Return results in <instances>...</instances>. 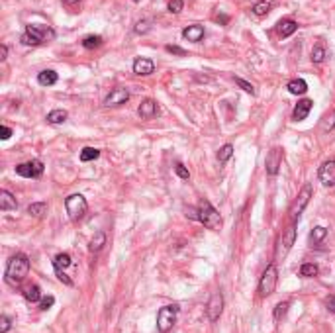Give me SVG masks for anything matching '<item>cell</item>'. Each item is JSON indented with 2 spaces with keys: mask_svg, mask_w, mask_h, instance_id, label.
Returning a JSON list of instances; mask_svg holds the SVG:
<instances>
[{
  "mask_svg": "<svg viewBox=\"0 0 335 333\" xmlns=\"http://www.w3.org/2000/svg\"><path fill=\"white\" fill-rule=\"evenodd\" d=\"M30 273V259L24 255V253H18L14 255L10 261H8V267H6V281L10 284H20L28 277Z\"/></svg>",
  "mask_w": 335,
  "mask_h": 333,
  "instance_id": "cell-1",
  "label": "cell"
},
{
  "mask_svg": "<svg viewBox=\"0 0 335 333\" xmlns=\"http://www.w3.org/2000/svg\"><path fill=\"white\" fill-rule=\"evenodd\" d=\"M198 220L208 229H214V231H218V229L222 228V224H224L220 212L216 210L208 200H202V202L198 204Z\"/></svg>",
  "mask_w": 335,
  "mask_h": 333,
  "instance_id": "cell-2",
  "label": "cell"
},
{
  "mask_svg": "<svg viewBox=\"0 0 335 333\" xmlns=\"http://www.w3.org/2000/svg\"><path fill=\"white\" fill-rule=\"evenodd\" d=\"M65 208H67V214L73 222H79L88 210L87 198L83 194H71L69 198L65 200Z\"/></svg>",
  "mask_w": 335,
  "mask_h": 333,
  "instance_id": "cell-3",
  "label": "cell"
},
{
  "mask_svg": "<svg viewBox=\"0 0 335 333\" xmlns=\"http://www.w3.org/2000/svg\"><path fill=\"white\" fill-rule=\"evenodd\" d=\"M55 34H53L51 30H45V28H37V26H28L26 28V34L20 37V41L24 43V45H39V43H43L45 39H53Z\"/></svg>",
  "mask_w": 335,
  "mask_h": 333,
  "instance_id": "cell-4",
  "label": "cell"
},
{
  "mask_svg": "<svg viewBox=\"0 0 335 333\" xmlns=\"http://www.w3.org/2000/svg\"><path fill=\"white\" fill-rule=\"evenodd\" d=\"M277 282H279V269H277L275 264H269V267L264 269L261 281H259V294H261L263 298L271 296V294L275 292V288H277Z\"/></svg>",
  "mask_w": 335,
  "mask_h": 333,
  "instance_id": "cell-5",
  "label": "cell"
},
{
  "mask_svg": "<svg viewBox=\"0 0 335 333\" xmlns=\"http://www.w3.org/2000/svg\"><path fill=\"white\" fill-rule=\"evenodd\" d=\"M178 306H163L157 314V329L161 333H169L176 323Z\"/></svg>",
  "mask_w": 335,
  "mask_h": 333,
  "instance_id": "cell-6",
  "label": "cell"
},
{
  "mask_svg": "<svg viewBox=\"0 0 335 333\" xmlns=\"http://www.w3.org/2000/svg\"><path fill=\"white\" fill-rule=\"evenodd\" d=\"M310 198H312V184H306L302 190H300V194L296 196V200H294V204L290 206V218H292V222H296V220H300V216H302V212H304V208L308 206V202H310Z\"/></svg>",
  "mask_w": 335,
  "mask_h": 333,
  "instance_id": "cell-7",
  "label": "cell"
},
{
  "mask_svg": "<svg viewBox=\"0 0 335 333\" xmlns=\"http://www.w3.org/2000/svg\"><path fill=\"white\" fill-rule=\"evenodd\" d=\"M294 241H296V228H294V226H288V228L284 229L281 241H279V247H277V259H279V261L288 255V251L292 249Z\"/></svg>",
  "mask_w": 335,
  "mask_h": 333,
  "instance_id": "cell-8",
  "label": "cell"
},
{
  "mask_svg": "<svg viewBox=\"0 0 335 333\" xmlns=\"http://www.w3.org/2000/svg\"><path fill=\"white\" fill-rule=\"evenodd\" d=\"M16 173L24 178H37L43 173V163L41 161H28L16 167Z\"/></svg>",
  "mask_w": 335,
  "mask_h": 333,
  "instance_id": "cell-9",
  "label": "cell"
},
{
  "mask_svg": "<svg viewBox=\"0 0 335 333\" xmlns=\"http://www.w3.org/2000/svg\"><path fill=\"white\" fill-rule=\"evenodd\" d=\"M206 312H208V319L210 321H218L222 312H224V296L220 292H214L210 296V302L206 306Z\"/></svg>",
  "mask_w": 335,
  "mask_h": 333,
  "instance_id": "cell-10",
  "label": "cell"
},
{
  "mask_svg": "<svg viewBox=\"0 0 335 333\" xmlns=\"http://www.w3.org/2000/svg\"><path fill=\"white\" fill-rule=\"evenodd\" d=\"M281 165H282V149H281V147H275V149H271V151H269L266 161H264L266 173H269L271 176H275L277 173H279Z\"/></svg>",
  "mask_w": 335,
  "mask_h": 333,
  "instance_id": "cell-11",
  "label": "cell"
},
{
  "mask_svg": "<svg viewBox=\"0 0 335 333\" xmlns=\"http://www.w3.org/2000/svg\"><path fill=\"white\" fill-rule=\"evenodd\" d=\"M127 98H129V90L123 87H118V88H112L110 90V94L104 98V106L106 108H110V106H120L123 102H127Z\"/></svg>",
  "mask_w": 335,
  "mask_h": 333,
  "instance_id": "cell-12",
  "label": "cell"
},
{
  "mask_svg": "<svg viewBox=\"0 0 335 333\" xmlns=\"http://www.w3.org/2000/svg\"><path fill=\"white\" fill-rule=\"evenodd\" d=\"M319 180L323 186H335V161H325L319 167Z\"/></svg>",
  "mask_w": 335,
  "mask_h": 333,
  "instance_id": "cell-13",
  "label": "cell"
},
{
  "mask_svg": "<svg viewBox=\"0 0 335 333\" xmlns=\"http://www.w3.org/2000/svg\"><path fill=\"white\" fill-rule=\"evenodd\" d=\"M153 71H155V63L147 57H138L133 61V73L140 75V77H149Z\"/></svg>",
  "mask_w": 335,
  "mask_h": 333,
  "instance_id": "cell-14",
  "label": "cell"
},
{
  "mask_svg": "<svg viewBox=\"0 0 335 333\" xmlns=\"http://www.w3.org/2000/svg\"><path fill=\"white\" fill-rule=\"evenodd\" d=\"M138 114H140L143 120H151V118H155L159 114V106L155 100H151V98H147V100H143L138 108Z\"/></svg>",
  "mask_w": 335,
  "mask_h": 333,
  "instance_id": "cell-15",
  "label": "cell"
},
{
  "mask_svg": "<svg viewBox=\"0 0 335 333\" xmlns=\"http://www.w3.org/2000/svg\"><path fill=\"white\" fill-rule=\"evenodd\" d=\"M204 34H206L204 26H200V24H192V26H188V28L182 30V37L188 39V41H192V43H200L204 39Z\"/></svg>",
  "mask_w": 335,
  "mask_h": 333,
  "instance_id": "cell-16",
  "label": "cell"
},
{
  "mask_svg": "<svg viewBox=\"0 0 335 333\" xmlns=\"http://www.w3.org/2000/svg\"><path fill=\"white\" fill-rule=\"evenodd\" d=\"M312 106H314V102H312L310 98L300 100L298 104H296V108H294V112H292V118H294L296 122L306 120V118H308V114H310V110H312Z\"/></svg>",
  "mask_w": 335,
  "mask_h": 333,
  "instance_id": "cell-17",
  "label": "cell"
},
{
  "mask_svg": "<svg viewBox=\"0 0 335 333\" xmlns=\"http://www.w3.org/2000/svg\"><path fill=\"white\" fill-rule=\"evenodd\" d=\"M16 208H18L16 198L8 190H0V210L8 212V210H16Z\"/></svg>",
  "mask_w": 335,
  "mask_h": 333,
  "instance_id": "cell-18",
  "label": "cell"
},
{
  "mask_svg": "<svg viewBox=\"0 0 335 333\" xmlns=\"http://www.w3.org/2000/svg\"><path fill=\"white\" fill-rule=\"evenodd\" d=\"M296 30H298V24L294 20H290V18L279 22V34H281V37H288V35L294 34Z\"/></svg>",
  "mask_w": 335,
  "mask_h": 333,
  "instance_id": "cell-19",
  "label": "cell"
},
{
  "mask_svg": "<svg viewBox=\"0 0 335 333\" xmlns=\"http://www.w3.org/2000/svg\"><path fill=\"white\" fill-rule=\"evenodd\" d=\"M335 127V110H329V112H325L323 116H321V120H319V129L321 131H331Z\"/></svg>",
  "mask_w": 335,
  "mask_h": 333,
  "instance_id": "cell-20",
  "label": "cell"
},
{
  "mask_svg": "<svg viewBox=\"0 0 335 333\" xmlns=\"http://www.w3.org/2000/svg\"><path fill=\"white\" fill-rule=\"evenodd\" d=\"M37 83H39L41 87H51V85L57 83V73L51 71V69L41 71V73L37 75Z\"/></svg>",
  "mask_w": 335,
  "mask_h": 333,
  "instance_id": "cell-21",
  "label": "cell"
},
{
  "mask_svg": "<svg viewBox=\"0 0 335 333\" xmlns=\"http://www.w3.org/2000/svg\"><path fill=\"white\" fill-rule=\"evenodd\" d=\"M308 90V83L304 79H292L288 83V92L290 94H304Z\"/></svg>",
  "mask_w": 335,
  "mask_h": 333,
  "instance_id": "cell-22",
  "label": "cell"
},
{
  "mask_svg": "<svg viewBox=\"0 0 335 333\" xmlns=\"http://www.w3.org/2000/svg\"><path fill=\"white\" fill-rule=\"evenodd\" d=\"M273 8V0H259L255 6H253V14L255 16H266Z\"/></svg>",
  "mask_w": 335,
  "mask_h": 333,
  "instance_id": "cell-23",
  "label": "cell"
},
{
  "mask_svg": "<svg viewBox=\"0 0 335 333\" xmlns=\"http://www.w3.org/2000/svg\"><path fill=\"white\" fill-rule=\"evenodd\" d=\"M104 245H106V235H104V231H98V233H96V235H94V237L90 239V245H88V249L96 253V251H100V249H102Z\"/></svg>",
  "mask_w": 335,
  "mask_h": 333,
  "instance_id": "cell-24",
  "label": "cell"
},
{
  "mask_svg": "<svg viewBox=\"0 0 335 333\" xmlns=\"http://www.w3.org/2000/svg\"><path fill=\"white\" fill-rule=\"evenodd\" d=\"M325 235H327V229L321 228V226H317V228H314L312 229V233H310V243H312V245L321 243V241L325 239Z\"/></svg>",
  "mask_w": 335,
  "mask_h": 333,
  "instance_id": "cell-25",
  "label": "cell"
},
{
  "mask_svg": "<svg viewBox=\"0 0 335 333\" xmlns=\"http://www.w3.org/2000/svg\"><path fill=\"white\" fill-rule=\"evenodd\" d=\"M24 296H26V300L28 302H39L41 300V290H39V286L37 284H32V286H28L26 288V292H24Z\"/></svg>",
  "mask_w": 335,
  "mask_h": 333,
  "instance_id": "cell-26",
  "label": "cell"
},
{
  "mask_svg": "<svg viewBox=\"0 0 335 333\" xmlns=\"http://www.w3.org/2000/svg\"><path fill=\"white\" fill-rule=\"evenodd\" d=\"M67 110H53V112H49L47 114V122L49 123H63L65 120H67Z\"/></svg>",
  "mask_w": 335,
  "mask_h": 333,
  "instance_id": "cell-27",
  "label": "cell"
},
{
  "mask_svg": "<svg viewBox=\"0 0 335 333\" xmlns=\"http://www.w3.org/2000/svg\"><path fill=\"white\" fill-rule=\"evenodd\" d=\"M98 157H100V151L94 149V147H85V149L81 151V161H83V163L94 161V159H98Z\"/></svg>",
  "mask_w": 335,
  "mask_h": 333,
  "instance_id": "cell-28",
  "label": "cell"
},
{
  "mask_svg": "<svg viewBox=\"0 0 335 333\" xmlns=\"http://www.w3.org/2000/svg\"><path fill=\"white\" fill-rule=\"evenodd\" d=\"M317 273H319V269H317V264H314V263H306L300 267V277L310 279V277H316Z\"/></svg>",
  "mask_w": 335,
  "mask_h": 333,
  "instance_id": "cell-29",
  "label": "cell"
},
{
  "mask_svg": "<svg viewBox=\"0 0 335 333\" xmlns=\"http://www.w3.org/2000/svg\"><path fill=\"white\" fill-rule=\"evenodd\" d=\"M69 264H71L69 253H59V255L53 259V267H55V269H67Z\"/></svg>",
  "mask_w": 335,
  "mask_h": 333,
  "instance_id": "cell-30",
  "label": "cell"
},
{
  "mask_svg": "<svg viewBox=\"0 0 335 333\" xmlns=\"http://www.w3.org/2000/svg\"><path fill=\"white\" fill-rule=\"evenodd\" d=\"M102 45V37L100 35H87L83 39V47L87 49H94V47H100Z\"/></svg>",
  "mask_w": 335,
  "mask_h": 333,
  "instance_id": "cell-31",
  "label": "cell"
},
{
  "mask_svg": "<svg viewBox=\"0 0 335 333\" xmlns=\"http://www.w3.org/2000/svg\"><path fill=\"white\" fill-rule=\"evenodd\" d=\"M45 212H47V204L45 202H35V204H32L28 208V214H32L34 218H41Z\"/></svg>",
  "mask_w": 335,
  "mask_h": 333,
  "instance_id": "cell-32",
  "label": "cell"
},
{
  "mask_svg": "<svg viewBox=\"0 0 335 333\" xmlns=\"http://www.w3.org/2000/svg\"><path fill=\"white\" fill-rule=\"evenodd\" d=\"M325 59V47H323V43H317L316 47L312 49V61L314 63H321Z\"/></svg>",
  "mask_w": 335,
  "mask_h": 333,
  "instance_id": "cell-33",
  "label": "cell"
},
{
  "mask_svg": "<svg viewBox=\"0 0 335 333\" xmlns=\"http://www.w3.org/2000/svg\"><path fill=\"white\" fill-rule=\"evenodd\" d=\"M233 155V145H224L220 151H218V159H220V163H226V161H229V157Z\"/></svg>",
  "mask_w": 335,
  "mask_h": 333,
  "instance_id": "cell-34",
  "label": "cell"
},
{
  "mask_svg": "<svg viewBox=\"0 0 335 333\" xmlns=\"http://www.w3.org/2000/svg\"><path fill=\"white\" fill-rule=\"evenodd\" d=\"M288 306H290L288 302H281V304L275 308V319H277V321H281L282 317L286 316V312H288Z\"/></svg>",
  "mask_w": 335,
  "mask_h": 333,
  "instance_id": "cell-35",
  "label": "cell"
},
{
  "mask_svg": "<svg viewBox=\"0 0 335 333\" xmlns=\"http://www.w3.org/2000/svg\"><path fill=\"white\" fill-rule=\"evenodd\" d=\"M133 30H136V34H147L151 30V24H149V20H140Z\"/></svg>",
  "mask_w": 335,
  "mask_h": 333,
  "instance_id": "cell-36",
  "label": "cell"
},
{
  "mask_svg": "<svg viewBox=\"0 0 335 333\" xmlns=\"http://www.w3.org/2000/svg\"><path fill=\"white\" fill-rule=\"evenodd\" d=\"M233 81H235V85H237V87H241L243 90H245V92H249V94H255V88H253V85H251V83H247V81L239 79V77H235Z\"/></svg>",
  "mask_w": 335,
  "mask_h": 333,
  "instance_id": "cell-37",
  "label": "cell"
},
{
  "mask_svg": "<svg viewBox=\"0 0 335 333\" xmlns=\"http://www.w3.org/2000/svg\"><path fill=\"white\" fill-rule=\"evenodd\" d=\"M182 6H184V2H182V0H171V2H169V12L178 14V12L182 10Z\"/></svg>",
  "mask_w": 335,
  "mask_h": 333,
  "instance_id": "cell-38",
  "label": "cell"
},
{
  "mask_svg": "<svg viewBox=\"0 0 335 333\" xmlns=\"http://www.w3.org/2000/svg\"><path fill=\"white\" fill-rule=\"evenodd\" d=\"M55 273H57V279H59V281H61V282H65V284H67V286H73V281H71L69 277H67V275H65V273H63V271H61V269H55Z\"/></svg>",
  "mask_w": 335,
  "mask_h": 333,
  "instance_id": "cell-39",
  "label": "cell"
},
{
  "mask_svg": "<svg viewBox=\"0 0 335 333\" xmlns=\"http://www.w3.org/2000/svg\"><path fill=\"white\" fill-rule=\"evenodd\" d=\"M53 304H55V298H53V296H47V298H43L39 302V308H41V310H49Z\"/></svg>",
  "mask_w": 335,
  "mask_h": 333,
  "instance_id": "cell-40",
  "label": "cell"
},
{
  "mask_svg": "<svg viewBox=\"0 0 335 333\" xmlns=\"http://www.w3.org/2000/svg\"><path fill=\"white\" fill-rule=\"evenodd\" d=\"M175 171H176V175L180 176V178H184V180H186V178L190 176V173H188V171L184 169V165H180V163H178V165L175 167Z\"/></svg>",
  "mask_w": 335,
  "mask_h": 333,
  "instance_id": "cell-41",
  "label": "cell"
},
{
  "mask_svg": "<svg viewBox=\"0 0 335 333\" xmlns=\"http://www.w3.org/2000/svg\"><path fill=\"white\" fill-rule=\"evenodd\" d=\"M165 49H167L169 53H173V55H180V57H182V55H186V51H184L182 47H178V45H167Z\"/></svg>",
  "mask_w": 335,
  "mask_h": 333,
  "instance_id": "cell-42",
  "label": "cell"
},
{
  "mask_svg": "<svg viewBox=\"0 0 335 333\" xmlns=\"http://www.w3.org/2000/svg\"><path fill=\"white\" fill-rule=\"evenodd\" d=\"M10 329V319H8V316H2L0 317V331L6 333Z\"/></svg>",
  "mask_w": 335,
  "mask_h": 333,
  "instance_id": "cell-43",
  "label": "cell"
},
{
  "mask_svg": "<svg viewBox=\"0 0 335 333\" xmlns=\"http://www.w3.org/2000/svg\"><path fill=\"white\" fill-rule=\"evenodd\" d=\"M10 136H12V129L6 127V125H2V127H0V140H8Z\"/></svg>",
  "mask_w": 335,
  "mask_h": 333,
  "instance_id": "cell-44",
  "label": "cell"
},
{
  "mask_svg": "<svg viewBox=\"0 0 335 333\" xmlns=\"http://www.w3.org/2000/svg\"><path fill=\"white\" fill-rule=\"evenodd\" d=\"M325 304H327L329 312H333V314H335V296H329V298L325 300Z\"/></svg>",
  "mask_w": 335,
  "mask_h": 333,
  "instance_id": "cell-45",
  "label": "cell"
},
{
  "mask_svg": "<svg viewBox=\"0 0 335 333\" xmlns=\"http://www.w3.org/2000/svg\"><path fill=\"white\" fill-rule=\"evenodd\" d=\"M6 55H8V47H6V45H0V61H4Z\"/></svg>",
  "mask_w": 335,
  "mask_h": 333,
  "instance_id": "cell-46",
  "label": "cell"
},
{
  "mask_svg": "<svg viewBox=\"0 0 335 333\" xmlns=\"http://www.w3.org/2000/svg\"><path fill=\"white\" fill-rule=\"evenodd\" d=\"M63 2H65V4H77V2H81V0H63Z\"/></svg>",
  "mask_w": 335,
  "mask_h": 333,
  "instance_id": "cell-47",
  "label": "cell"
},
{
  "mask_svg": "<svg viewBox=\"0 0 335 333\" xmlns=\"http://www.w3.org/2000/svg\"><path fill=\"white\" fill-rule=\"evenodd\" d=\"M133 2H140V0H133Z\"/></svg>",
  "mask_w": 335,
  "mask_h": 333,
  "instance_id": "cell-48",
  "label": "cell"
}]
</instances>
